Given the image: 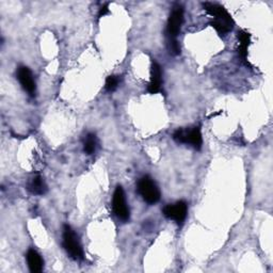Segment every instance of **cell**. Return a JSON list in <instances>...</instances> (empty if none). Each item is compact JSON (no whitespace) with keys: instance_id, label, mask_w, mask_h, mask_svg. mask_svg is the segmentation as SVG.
I'll use <instances>...</instances> for the list:
<instances>
[{"instance_id":"12","label":"cell","mask_w":273,"mask_h":273,"mask_svg":"<svg viewBox=\"0 0 273 273\" xmlns=\"http://www.w3.org/2000/svg\"><path fill=\"white\" fill-rule=\"evenodd\" d=\"M203 6H204L205 11L212 15L215 18H221V17H227L229 16V14L227 11L223 8L222 5L218 3H212V2H205L203 3Z\"/></svg>"},{"instance_id":"5","label":"cell","mask_w":273,"mask_h":273,"mask_svg":"<svg viewBox=\"0 0 273 273\" xmlns=\"http://www.w3.org/2000/svg\"><path fill=\"white\" fill-rule=\"evenodd\" d=\"M184 22V10L181 6H175L167 20L166 33L170 40H176V37L180 31L181 25Z\"/></svg>"},{"instance_id":"14","label":"cell","mask_w":273,"mask_h":273,"mask_svg":"<svg viewBox=\"0 0 273 273\" xmlns=\"http://www.w3.org/2000/svg\"><path fill=\"white\" fill-rule=\"evenodd\" d=\"M96 144H97L96 136L94 134H89L85 140L83 150H85V152L88 154V155H91V154H93L95 152Z\"/></svg>"},{"instance_id":"2","label":"cell","mask_w":273,"mask_h":273,"mask_svg":"<svg viewBox=\"0 0 273 273\" xmlns=\"http://www.w3.org/2000/svg\"><path fill=\"white\" fill-rule=\"evenodd\" d=\"M138 191L148 204H155L160 200V191L150 176H143L138 183Z\"/></svg>"},{"instance_id":"10","label":"cell","mask_w":273,"mask_h":273,"mask_svg":"<svg viewBox=\"0 0 273 273\" xmlns=\"http://www.w3.org/2000/svg\"><path fill=\"white\" fill-rule=\"evenodd\" d=\"M211 25L215 28L219 34H226L230 30L233 29V18L229 16L227 17H221V18H215Z\"/></svg>"},{"instance_id":"1","label":"cell","mask_w":273,"mask_h":273,"mask_svg":"<svg viewBox=\"0 0 273 273\" xmlns=\"http://www.w3.org/2000/svg\"><path fill=\"white\" fill-rule=\"evenodd\" d=\"M63 247L73 260H83V250L78 237H77L72 227L68 225H64V228H63Z\"/></svg>"},{"instance_id":"8","label":"cell","mask_w":273,"mask_h":273,"mask_svg":"<svg viewBox=\"0 0 273 273\" xmlns=\"http://www.w3.org/2000/svg\"><path fill=\"white\" fill-rule=\"evenodd\" d=\"M162 82H163V72L162 67L157 62L152 63L151 68V81L148 87V91L151 94H156L162 90Z\"/></svg>"},{"instance_id":"17","label":"cell","mask_w":273,"mask_h":273,"mask_svg":"<svg viewBox=\"0 0 273 273\" xmlns=\"http://www.w3.org/2000/svg\"><path fill=\"white\" fill-rule=\"evenodd\" d=\"M108 13H109V9H108V3H107V4L103 5L102 8H101L100 13H99V16H100V17H103V16L106 15V14H108Z\"/></svg>"},{"instance_id":"11","label":"cell","mask_w":273,"mask_h":273,"mask_svg":"<svg viewBox=\"0 0 273 273\" xmlns=\"http://www.w3.org/2000/svg\"><path fill=\"white\" fill-rule=\"evenodd\" d=\"M28 190H29L32 194H37V195H43L47 191V186L45 184V181L43 177L40 176V175H37L28 184Z\"/></svg>"},{"instance_id":"13","label":"cell","mask_w":273,"mask_h":273,"mask_svg":"<svg viewBox=\"0 0 273 273\" xmlns=\"http://www.w3.org/2000/svg\"><path fill=\"white\" fill-rule=\"evenodd\" d=\"M238 40H239L240 43L238 53H239V55L243 60H246L248 55V47L251 44V34L247 31L241 30L238 32Z\"/></svg>"},{"instance_id":"6","label":"cell","mask_w":273,"mask_h":273,"mask_svg":"<svg viewBox=\"0 0 273 273\" xmlns=\"http://www.w3.org/2000/svg\"><path fill=\"white\" fill-rule=\"evenodd\" d=\"M188 206L187 203L184 201H179L172 205H166L164 208V215L165 218L176 221L178 224L183 223L186 220Z\"/></svg>"},{"instance_id":"4","label":"cell","mask_w":273,"mask_h":273,"mask_svg":"<svg viewBox=\"0 0 273 273\" xmlns=\"http://www.w3.org/2000/svg\"><path fill=\"white\" fill-rule=\"evenodd\" d=\"M112 208H113V213L118 219L122 221L129 220V208L126 203L125 193L121 186H117L115 189L113 200H112Z\"/></svg>"},{"instance_id":"15","label":"cell","mask_w":273,"mask_h":273,"mask_svg":"<svg viewBox=\"0 0 273 273\" xmlns=\"http://www.w3.org/2000/svg\"><path fill=\"white\" fill-rule=\"evenodd\" d=\"M118 83H120V78L117 76H109L106 79V86H105V88L109 92H112V91H114L117 88Z\"/></svg>"},{"instance_id":"7","label":"cell","mask_w":273,"mask_h":273,"mask_svg":"<svg viewBox=\"0 0 273 273\" xmlns=\"http://www.w3.org/2000/svg\"><path fill=\"white\" fill-rule=\"evenodd\" d=\"M17 79L20 86L26 91L27 93L33 95L36 93V81L33 80L32 73L27 66H19L17 69Z\"/></svg>"},{"instance_id":"16","label":"cell","mask_w":273,"mask_h":273,"mask_svg":"<svg viewBox=\"0 0 273 273\" xmlns=\"http://www.w3.org/2000/svg\"><path fill=\"white\" fill-rule=\"evenodd\" d=\"M169 46H170V51L173 55H179L180 47L178 45L177 40H169Z\"/></svg>"},{"instance_id":"3","label":"cell","mask_w":273,"mask_h":273,"mask_svg":"<svg viewBox=\"0 0 273 273\" xmlns=\"http://www.w3.org/2000/svg\"><path fill=\"white\" fill-rule=\"evenodd\" d=\"M173 139L178 143L190 144L195 150H200L203 143L200 127H193L191 129H177L174 132Z\"/></svg>"},{"instance_id":"9","label":"cell","mask_w":273,"mask_h":273,"mask_svg":"<svg viewBox=\"0 0 273 273\" xmlns=\"http://www.w3.org/2000/svg\"><path fill=\"white\" fill-rule=\"evenodd\" d=\"M27 263H28V267H29V270L32 273H39L43 270L44 262H43V260H42L41 255L38 253L36 250L31 249L28 251Z\"/></svg>"}]
</instances>
